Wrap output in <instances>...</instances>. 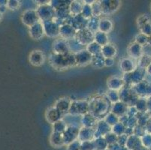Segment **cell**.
Returning <instances> with one entry per match:
<instances>
[{
    "label": "cell",
    "instance_id": "1",
    "mask_svg": "<svg viewBox=\"0 0 151 150\" xmlns=\"http://www.w3.org/2000/svg\"><path fill=\"white\" fill-rule=\"evenodd\" d=\"M67 150H81V144L77 141H73L68 144Z\"/></svg>",
    "mask_w": 151,
    "mask_h": 150
},
{
    "label": "cell",
    "instance_id": "2",
    "mask_svg": "<svg viewBox=\"0 0 151 150\" xmlns=\"http://www.w3.org/2000/svg\"><path fill=\"white\" fill-rule=\"evenodd\" d=\"M147 70H148V71H149L150 74H151V64L147 67Z\"/></svg>",
    "mask_w": 151,
    "mask_h": 150
},
{
    "label": "cell",
    "instance_id": "3",
    "mask_svg": "<svg viewBox=\"0 0 151 150\" xmlns=\"http://www.w3.org/2000/svg\"><path fill=\"white\" fill-rule=\"evenodd\" d=\"M1 19H2V14L0 13V20H1Z\"/></svg>",
    "mask_w": 151,
    "mask_h": 150
},
{
    "label": "cell",
    "instance_id": "4",
    "mask_svg": "<svg viewBox=\"0 0 151 150\" xmlns=\"http://www.w3.org/2000/svg\"><path fill=\"white\" fill-rule=\"evenodd\" d=\"M105 150H110V149H105Z\"/></svg>",
    "mask_w": 151,
    "mask_h": 150
}]
</instances>
